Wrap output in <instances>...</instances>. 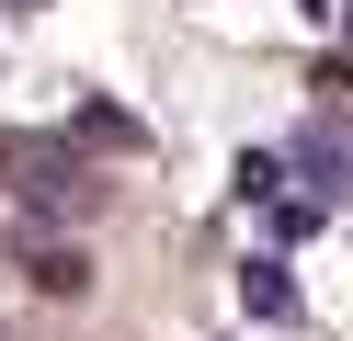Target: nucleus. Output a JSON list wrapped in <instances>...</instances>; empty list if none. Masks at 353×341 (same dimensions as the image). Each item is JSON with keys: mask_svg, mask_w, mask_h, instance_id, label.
Returning a JSON list of instances; mask_svg holds the SVG:
<instances>
[{"mask_svg": "<svg viewBox=\"0 0 353 341\" xmlns=\"http://www.w3.org/2000/svg\"><path fill=\"white\" fill-rule=\"evenodd\" d=\"M0 182H12V205H23V216H57V227H80L92 216V148H80V136H12V148H0Z\"/></svg>", "mask_w": 353, "mask_h": 341, "instance_id": "obj_1", "label": "nucleus"}, {"mask_svg": "<svg viewBox=\"0 0 353 341\" xmlns=\"http://www.w3.org/2000/svg\"><path fill=\"white\" fill-rule=\"evenodd\" d=\"M274 159H285V194L307 182V205H353V125H342V114H307Z\"/></svg>", "mask_w": 353, "mask_h": 341, "instance_id": "obj_2", "label": "nucleus"}, {"mask_svg": "<svg viewBox=\"0 0 353 341\" xmlns=\"http://www.w3.org/2000/svg\"><path fill=\"white\" fill-rule=\"evenodd\" d=\"M228 285H239V318H251V330H296V318H307V285H296L285 250H251Z\"/></svg>", "mask_w": 353, "mask_h": 341, "instance_id": "obj_3", "label": "nucleus"}, {"mask_svg": "<svg viewBox=\"0 0 353 341\" xmlns=\"http://www.w3.org/2000/svg\"><path fill=\"white\" fill-rule=\"evenodd\" d=\"M69 136H80V148H114V159H137V148H148V125H137L125 103H103V91L69 114Z\"/></svg>", "mask_w": 353, "mask_h": 341, "instance_id": "obj_4", "label": "nucleus"}, {"mask_svg": "<svg viewBox=\"0 0 353 341\" xmlns=\"http://www.w3.org/2000/svg\"><path fill=\"white\" fill-rule=\"evenodd\" d=\"M319 227H330V205H307V194H274V205H262V239H274V250H307Z\"/></svg>", "mask_w": 353, "mask_h": 341, "instance_id": "obj_5", "label": "nucleus"}, {"mask_svg": "<svg viewBox=\"0 0 353 341\" xmlns=\"http://www.w3.org/2000/svg\"><path fill=\"white\" fill-rule=\"evenodd\" d=\"M228 194H239V205L262 216V205L285 194V159H274V148H239V159H228Z\"/></svg>", "mask_w": 353, "mask_h": 341, "instance_id": "obj_6", "label": "nucleus"}, {"mask_svg": "<svg viewBox=\"0 0 353 341\" xmlns=\"http://www.w3.org/2000/svg\"><path fill=\"white\" fill-rule=\"evenodd\" d=\"M34 285H46V296H80L92 273H80V250H34Z\"/></svg>", "mask_w": 353, "mask_h": 341, "instance_id": "obj_7", "label": "nucleus"}, {"mask_svg": "<svg viewBox=\"0 0 353 341\" xmlns=\"http://www.w3.org/2000/svg\"><path fill=\"white\" fill-rule=\"evenodd\" d=\"M285 12H296V23H330V0H285Z\"/></svg>", "mask_w": 353, "mask_h": 341, "instance_id": "obj_8", "label": "nucleus"}, {"mask_svg": "<svg viewBox=\"0 0 353 341\" xmlns=\"http://www.w3.org/2000/svg\"><path fill=\"white\" fill-rule=\"evenodd\" d=\"M216 341H251V330H216Z\"/></svg>", "mask_w": 353, "mask_h": 341, "instance_id": "obj_9", "label": "nucleus"}]
</instances>
